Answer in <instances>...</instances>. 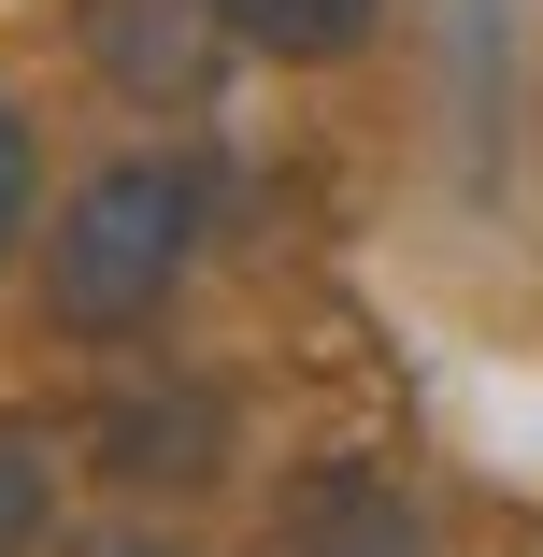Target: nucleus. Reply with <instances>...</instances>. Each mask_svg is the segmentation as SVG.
<instances>
[{
	"label": "nucleus",
	"instance_id": "obj_3",
	"mask_svg": "<svg viewBox=\"0 0 543 557\" xmlns=\"http://www.w3.org/2000/svg\"><path fill=\"white\" fill-rule=\"evenodd\" d=\"M272 557H429V529L372 458H314L286 486V515H272Z\"/></svg>",
	"mask_w": 543,
	"mask_h": 557
},
{
	"label": "nucleus",
	"instance_id": "obj_2",
	"mask_svg": "<svg viewBox=\"0 0 543 557\" xmlns=\"http://www.w3.org/2000/svg\"><path fill=\"white\" fill-rule=\"evenodd\" d=\"M72 58L144 115H200L230 86L244 29H230V0H72Z\"/></svg>",
	"mask_w": 543,
	"mask_h": 557
},
{
	"label": "nucleus",
	"instance_id": "obj_4",
	"mask_svg": "<svg viewBox=\"0 0 543 557\" xmlns=\"http://www.w3.org/2000/svg\"><path fill=\"white\" fill-rule=\"evenodd\" d=\"M372 15H386V0H230V29H244L258 58H286V72L358 58V44H372Z\"/></svg>",
	"mask_w": 543,
	"mask_h": 557
},
{
	"label": "nucleus",
	"instance_id": "obj_5",
	"mask_svg": "<svg viewBox=\"0 0 543 557\" xmlns=\"http://www.w3.org/2000/svg\"><path fill=\"white\" fill-rule=\"evenodd\" d=\"M29 214H44V144H29V115L0 100V258L29 244Z\"/></svg>",
	"mask_w": 543,
	"mask_h": 557
},
{
	"label": "nucleus",
	"instance_id": "obj_6",
	"mask_svg": "<svg viewBox=\"0 0 543 557\" xmlns=\"http://www.w3.org/2000/svg\"><path fill=\"white\" fill-rule=\"evenodd\" d=\"M29 543H44V443L0 429V557H29Z\"/></svg>",
	"mask_w": 543,
	"mask_h": 557
},
{
	"label": "nucleus",
	"instance_id": "obj_1",
	"mask_svg": "<svg viewBox=\"0 0 543 557\" xmlns=\"http://www.w3.org/2000/svg\"><path fill=\"white\" fill-rule=\"evenodd\" d=\"M186 258H200V158H100L44 230V329L129 344L172 314Z\"/></svg>",
	"mask_w": 543,
	"mask_h": 557
}]
</instances>
